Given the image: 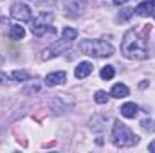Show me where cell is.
Returning <instances> with one entry per match:
<instances>
[{
    "label": "cell",
    "instance_id": "obj_20",
    "mask_svg": "<svg viewBox=\"0 0 155 153\" xmlns=\"http://www.w3.org/2000/svg\"><path fill=\"white\" fill-rule=\"evenodd\" d=\"M94 99H96L97 105H107V103H108V94H107L105 90H97L96 96H94Z\"/></svg>",
    "mask_w": 155,
    "mask_h": 153
},
{
    "label": "cell",
    "instance_id": "obj_5",
    "mask_svg": "<svg viewBox=\"0 0 155 153\" xmlns=\"http://www.w3.org/2000/svg\"><path fill=\"white\" fill-rule=\"evenodd\" d=\"M71 47V41L69 40H60V41H56V43H52L51 47H47L43 52H41V60H52V58H58V56H61L67 49Z\"/></svg>",
    "mask_w": 155,
    "mask_h": 153
},
{
    "label": "cell",
    "instance_id": "obj_17",
    "mask_svg": "<svg viewBox=\"0 0 155 153\" xmlns=\"http://www.w3.org/2000/svg\"><path fill=\"white\" fill-rule=\"evenodd\" d=\"M11 77L15 79V81H29L31 79V72L29 70H15Z\"/></svg>",
    "mask_w": 155,
    "mask_h": 153
},
{
    "label": "cell",
    "instance_id": "obj_1",
    "mask_svg": "<svg viewBox=\"0 0 155 153\" xmlns=\"http://www.w3.org/2000/svg\"><path fill=\"white\" fill-rule=\"evenodd\" d=\"M121 52L128 60H146L148 58V45L135 29H130L121 41Z\"/></svg>",
    "mask_w": 155,
    "mask_h": 153
},
{
    "label": "cell",
    "instance_id": "obj_3",
    "mask_svg": "<svg viewBox=\"0 0 155 153\" xmlns=\"http://www.w3.org/2000/svg\"><path fill=\"white\" fill-rule=\"evenodd\" d=\"M79 50L92 58H110L114 54L112 43L105 40H83L79 43Z\"/></svg>",
    "mask_w": 155,
    "mask_h": 153
},
{
    "label": "cell",
    "instance_id": "obj_7",
    "mask_svg": "<svg viewBox=\"0 0 155 153\" xmlns=\"http://www.w3.org/2000/svg\"><path fill=\"white\" fill-rule=\"evenodd\" d=\"M87 7V0H65V13L67 16L76 18L79 16Z\"/></svg>",
    "mask_w": 155,
    "mask_h": 153
},
{
    "label": "cell",
    "instance_id": "obj_9",
    "mask_svg": "<svg viewBox=\"0 0 155 153\" xmlns=\"http://www.w3.org/2000/svg\"><path fill=\"white\" fill-rule=\"evenodd\" d=\"M67 81V74L63 70H58V72H51L45 76V85L47 86H58V85H63Z\"/></svg>",
    "mask_w": 155,
    "mask_h": 153
},
{
    "label": "cell",
    "instance_id": "obj_18",
    "mask_svg": "<svg viewBox=\"0 0 155 153\" xmlns=\"http://www.w3.org/2000/svg\"><path fill=\"white\" fill-rule=\"evenodd\" d=\"M99 76L103 77V79H107V81H108V79H112V77L116 76V69H114L112 65H107V67H103V69H101Z\"/></svg>",
    "mask_w": 155,
    "mask_h": 153
},
{
    "label": "cell",
    "instance_id": "obj_19",
    "mask_svg": "<svg viewBox=\"0 0 155 153\" xmlns=\"http://www.w3.org/2000/svg\"><path fill=\"white\" fill-rule=\"evenodd\" d=\"M61 34H63V38H65V40L74 41V40L78 38V29H72V27H63Z\"/></svg>",
    "mask_w": 155,
    "mask_h": 153
},
{
    "label": "cell",
    "instance_id": "obj_24",
    "mask_svg": "<svg viewBox=\"0 0 155 153\" xmlns=\"http://www.w3.org/2000/svg\"><path fill=\"white\" fill-rule=\"evenodd\" d=\"M126 2H128V0H114L116 5H123V4H126Z\"/></svg>",
    "mask_w": 155,
    "mask_h": 153
},
{
    "label": "cell",
    "instance_id": "obj_26",
    "mask_svg": "<svg viewBox=\"0 0 155 153\" xmlns=\"http://www.w3.org/2000/svg\"><path fill=\"white\" fill-rule=\"evenodd\" d=\"M153 16H155V15H153Z\"/></svg>",
    "mask_w": 155,
    "mask_h": 153
},
{
    "label": "cell",
    "instance_id": "obj_25",
    "mask_svg": "<svg viewBox=\"0 0 155 153\" xmlns=\"http://www.w3.org/2000/svg\"><path fill=\"white\" fill-rule=\"evenodd\" d=\"M150 4H152V7H155V0H152V2H150Z\"/></svg>",
    "mask_w": 155,
    "mask_h": 153
},
{
    "label": "cell",
    "instance_id": "obj_2",
    "mask_svg": "<svg viewBox=\"0 0 155 153\" xmlns=\"http://www.w3.org/2000/svg\"><path fill=\"white\" fill-rule=\"evenodd\" d=\"M112 144L117 148H132L139 142V137L121 121H116L112 126V135H110Z\"/></svg>",
    "mask_w": 155,
    "mask_h": 153
},
{
    "label": "cell",
    "instance_id": "obj_14",
    "mask_svg": "<svg viewBox=\"0 0 155 153\" xmlns=\"http://www.w3.org/2000/svg\"><path fill=\"white\" fill-rule=\"evenodd\" d=\"M152 4L150 2H141L137 7H135V13L139 15V16H150V13H152Z\"/></svg>",
    "mask_w": 155,
    "mask_h": 153
},
{
    "label": "cell",
    "instance_id": "obj_10",
    "mask_svg": "<svg viewBox=\"0 0 155 153\" xmlns=\"http://www.w3.org/2000/svg\"><path fill=\"white\" fill-rule=\"evenodd\" d=\"M90 72H92V63H88V61H81V63H78L76 70H74V76H76L78 79H85Z\"/></svg>",
    "mask_w": 155,
    "mask_h": 153
},
{
    "label": "cell",
    "instance_id": "obj_13",
    "mask_svg": "<svg viewBox=\"0 0 155 153\" xmlns=\"http://www.w3.org/2000/svg\"><path fill=\"white\" fill-rule=\"evenodd\" d=\"M9 36L13 40H22V38H25V29L22 27V25H13L11 27V31H9Z\"/></svg>",
    "mask_w": 155,
    "mask_h": 153
},
{
    "label": "cell",
    "instance_id": "obj_6",
    "mask_svg": "<svg viewBox=\"0 0 155 153\" xmlns=\"http://www.w3.org/2000/svg\"><path fill=\"white\" fill-rule=\"evenodd\" d=\"M11 16H13L15 20H18V22H31L33 11L29 9L27 4H24V2H15V4L11 5Z\"/></svg>",
    "mask_w": 155,
    "mask_h": 153
},
{
    "label": "cell",
    "instance_id": "obj_12",
    "mask_svg": "<svg viewBox=\"0 0 155 153\" xmlns=\"http://www.w3.org/2000/svg\"><path fill=\"white\" fill-rule=\"evenodd\" d=\"M128 94H130V88H128L126 85H123V83L114 85V86H112V92H110V96H112V97H116V99L128 97Z\"/></svg>",
    "mask_w": 155,
    "mask_h": 153
},
{
    "label": "cell",
    "instance_id": "obj_4",
    "mask_svg": "<svg viewBox=\"0 0 155 153\" xmlns=\"http://www.w3.org/2000/svg\"><path fill=\"white\" fill-rule=\"evenodd\" d=\"M29 25H31V33L35 36H43L47 33H54V29H52V15L47 13V11H43V13L36 15L35 18H31Z\"/></svg>",
    "mask_w": 155,
    "mask_h": 153
},
{
    "label": "cell",
    "instance_id": "obj_23",
    "mask_svg": "<svg viewBox=\"0 0 155 153\" xmlns=\"http://www.w3.org/2000/svg\"><path fill=\"white\" fill-rule=\"evenodd\" d=\"M148 150H150L152 153H155V141H152V142H150V146H148Z\"/></svg>",
    "mask_w": 155,
    "mask_h": 153
},
{
    "label": "cell",
    "instance_id": "obj_15",
    "mask_svg": "<svg viewBox=\"0 0 155 153\" xmlns=\"http://www.w3.org/2000/svg\"><path fill=\"white\" fill-rule=\"evenodd\" d=\"M134 13H135V7H124V9L119 11L117 20H119V22H126V20H130V18L134 16Z\"/></svg>",
    "mask_w": 155,
    "mask_h": 153
},
{
    "label": "cell",
    "instance_id": "obj_16",
    "mask_svg": "<svg viewBox=\"0 0 155 153\" xmlns=\"http://www.w3.org/2000/svg\"><path fill=\"white\" fill-rule=\"evenodd\" d=\"M31 4H35L36 7H43V9H54L56 7V0H29Z\"/></svg>",
    "mask_w": 155,
    "mask_h": 153
},
{
    "label": "cell",
    "instance_id": "obj_8",
    "mask_svg": "<svg viewBox=\"0 0 155 153\" xmlns=\"http://www.w3.org/2000/svg\"><path fill=\"white\" fill-rule=\"evenodd\" d=\"M107 122H108V115L96 114V115H92V119L88 121V126H90L92 132H96V133H103V132L107 130Z\"/></svg>",
    "mask_w": 155,
    "mask_h": 153
},
{
    "label": "cell",
    "instance_id": "obj_22",
    "mask_svg": "<svg viewBox=\"0 0 155 153\" xmlns=\"http://www.w3.org/2000/svg\"><path fill=\"white\" fill-rule=\"evenodd\" d=\"M7 81H9V79H7V76H5V74H2V72H0V83H2V85H4V83H7Z\"/></svg>",
    "mask_w": 155,
    "mask_h": 153
},
{
    "label": "cell",
    "instance_id": "obj_11",
    "mask_svg": "<svg viewBox=\"0 0 155 153\" xmlns=\"http://www.w3.org/2000/svg\"><path fill=\"white\" fill-rule=\"evenodd\" d=\"M137 114H139V106L135 103H124L121 106V115L126 117V119H134Z\"/></svg>",
    "mask_w": 155,
    "mask_h": 153
},
{
    "label": "cell",
    "instance_id": "obj_21",
    "mask_svg": "<svg viewBox=\"0 0 155 153\" xmlns=\"http://www.w3.org/2000/svg\"><path fill=\"white\" fill-rule=\"evenodd\" d=\"M141 126H143V130L144 132H155V119H144V121H141Z\"/></svg>",
    "mask_w": 155,
    "mask_h": 153
}]
</instances>
